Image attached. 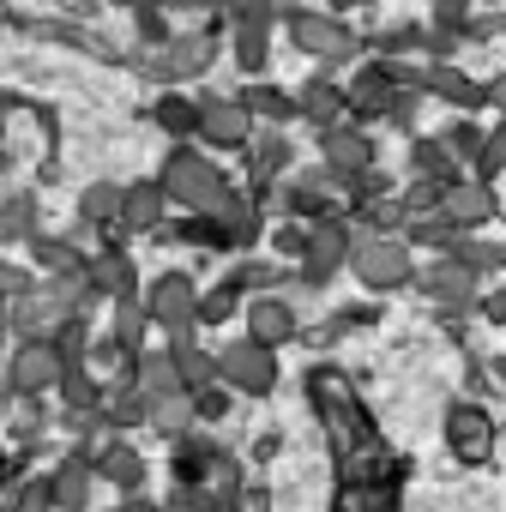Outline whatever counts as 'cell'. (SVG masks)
I'll use <instances>...</instances> for the list:
<instances>
[{"label":"cell","instance_id":"6da1fadb","mask_svg":"<svg viewBox=\"0 0 506 512\" xmlns=\"http://www.w3.org/2000/svg\"><path fill=\"white\" fill-rule=\"evenodd\" d=\"M157 187H163V199H169V205L199 211V217L223 211V199H229V175H223L205 151H193V145H175V151H169V163H163Z\"/></svg>","mask_w":506,"mask_h":512},{"label":"cell","instance_id":"7a4b0ae2","mask_svg":"<svg viewBox=\"0 0 506 512\" xmlns=\"http://www.w3.org/2000/svg\"><path fill=\"white\" fill-rule=\"evenodd\" d=\"M139 314L145 326L181 338V332H199V284L187 272H157L145 290H139Z\"/></svg>","mask_w":506,"mask_h":512},{"label":"cell","instance_id":"3957f363","mask_svg":"<svg viewBox=\"0 0 506 512\" xmlns=\"http://www.w3.org/2000/svg\"><path fill=\"white\" fill-rule=\"evenodd\" d=\"M350 272H356V284H362V290H374V296H386V290H404V284L416 278L410 241H404V235H368V241H356V253H350Z\"/></svg>","mask_w":506,"mask_h":512},{"label":"cell","instance_id":"277c9868","mask_svg":"<svg viewBox=\"0 0 506 512\" xmlns=\"http://www.w3.org/2000/svg\"><path fill=\"white\" fill-rule=\"evenodd\" d=\"M217 380L229 392H241V398H266L278 386V350L253 344V338H229L217 350Z\"/></svg>","mask_w":506,"mask_h":512},{"label":"cell","instance_id":"5b68a950","mask_svg":"<svg viewBox=\"0 0 506 512\" xmlns=\"http://www.w3.org/2000/svg\"><path fill=\"white\" fill-rule=\"evenodd\" d=\"M61 386V350L49 338H19V350L7 356V374H0V392L7 398H43Z\"/></svg>","mask_w":506,"mask_h":512},{"label":"cell","instance_id":"8992f818","mask_svg":"<svg viewBox=\"0 0 506 512\" xmlns=\"http://www.w3.org/2000/svg\"><path fill=\"white\" fill-rule=\"evenodd\" d=\"M356 253V235H350V223H338V217H320V223H308V247H302V266L290 272L296 284H308V290H320L344 260Z\"/></svg>","mask_w":506,"mask_h":512},{"label":"cell","instance_id":"52a82bcc","mask_svg":"<svg viewBox=\"0 0 506 512\" xmlns=\"http://www.w3.org/2000/svg\"><path fill=\"white\" fill-rule=\"evenodd\" d=\"M241 320H247V338L266 344V350H284L290 338H302V314H296L278 290H272V296H247Z\"/></svg>","mask_w":506,"mask_h":512},{"label":"cell","instance_id":"ba28073f","mask_svg":"<svg viewBox=\"0 0 506 512\" xmlns=\"http://www.w3.org/2000/svg\"><path fill=\"white\" fill-rule=\"evenodd\" d=\"M338 193H344V187H338V175H332L326 163H314V169H302V175H284V211H290L296 223H320Z\"/></svg>","mask_w":506,"mask_h":512},{"label":"cell","instance_id":"9c48e42d","mask_svg":"<svg viewBox=\"0 0 506 512\" xmlns=\"http://www.w3.org/2000/svg\"><path fill=\"white\" fill-rule=\"evenodd\" d=\"M85 284L97 302L121 308V302H139V266L127 260V247H97V260L85 266Z\"/></svg>","mask_w":506,"mask_h":512},{"label":"cell","instance_id":"30bf717a","mask_svg":"<svg viewBox=\"0 0 506 512\" xmlns=\"http://www.w3.org/2000/svg\"><path fill=\"white\" fill-rule=\"evenodd\" d=\"M199 139L217 151H241L253 139V115L241 109V97H199Z\"/></svg>","mask_w":506,"mask_h":512},{"label":"cell","instance_id":"8fae6325","mask_svg":"<svg viewBox=\"0 0 506 512\" xmlns=\"http://www.w3.org/2000/svg\"><path fill=\"white\" fill-rule=\"evenodd\" d=\"M320 163L338 175V187L350 181V175H362V169H374V139L362 133V127H350V115L338 121V127H326L320 133Z\"/></svg>","mask_w":506,"mask_h":512},{"label":"cell","instance_id":"7c38bea8","mask_svg":"<svg viewBox=\"0 0 506 512\" xmlns=\"http://www.w3.org/2000/svg\"><path fill=\"white\" fill-rule=\"evenodd\" d=\"M416 284H422V290H428V302H440L446 314H464V308H476V284H482V278H476L464 260L440 253V260H434V266H428Z\"/></svg>","mask_w":506,"mask_h":512},{"label":"cell","instance_id":"4fadbf2b","mask_svg":"<svg viewBox=\"0 0 506 512\" xmlns=\"http://www.w3.org/2000/svg\"><path fill=\"white\" fill-rule=\"evenodd\" d=\"M440 211H446V223H452L458 235H476V229H488V223H494L500 193H494L488 181H452V187H446V199H440Z\"/></svg>","mask_w":506,"mask_h":512},{"label":"cell","instance_id":"5bb4252c","mask_svg":"<svg viewBox=\"0 0 506 512\" xmlns=\"http://www.w3.org/2000/svg\"><path fill=\"white\" fill-rule=\"evenodd\" d=\"M43 488H49V506H55V512H91L97 470H91V458H85V452H67V458L43 476Z\"/></svg>","mask_w":506,"mask_h":512},{"label":"cell","instance_id":"9a60e30c","mask_svg":"<svg viewBox=\"0 0 506 512\" xmlns=\"http://www.w3.org/2000/svg\"><path fill=\"white\" fill-rule=\"evenodd\" d=\"M290 37H296L302 55H320V61H350V55H356V31H344V25L326 19V13H296Z\"/></svg>","mask_w":506,"mask_h":512},{"label":"cell","instance_id":"2e32d148","mask_svg":"<svg viewBox=\"0 0 506 512\" xmlns=\"http://www.w3.org/2000/svg\"><path fill=\"white\" fill-rule=\"evenodd\" d=\"M91 470H97V482H109V488H121V494H139L145 488V458L127 446V440H115V434H103L91 452Z\"/></svg>","mask_w":506,"mask_h":512},{"label":"cell","instance_id":"e0dca14e","mask_svg":"<svg viewBox=\"0 0 506 512\" xmlns=\"http://www.w3.org/2000/svg\"><path fill=\"white\" fill-rule=\"evenodd\" d=\"M169 211V199H163V187L157 181H133V187H121V217H115V229L121 235H163V217Z\"/></svg>","mask_w":506,"mask_h":512},{"label":"cell","instance_id":"ac0fdd59","mask_svg":"<svg viewBox=\"0 0 506 512\" xmlns=\"http://www.w3.org/2000/svg\"><path fill=\"white\" fill-rule=\"evenodd\" d=\"M344 115H350V103H344V85H338V79H308V85H302V97H296V121H302V127L326 133V127H338Z\"/></svg>","mask_w":506,"mask_h":512},{"label":"cell","instance_id":"d6986e66","mask_svg":"<svg viewBox=\"0 0 506 512\" xmlns=\"http://www.w3.org/2000/svg\"><path fill=\"white\" fill-rule=\"evenodd\" d=\"M163 356L175 362L181 392H205V386H217V350H199V338H193V332L169 338V350H163Z\"/></svg>","mask_w":506,"mask_h":512},{"label":"cell","instance_id":"ffe728a7","mask_svg":"<svg viewBox=\"0 0 506 512\" xmlns=\"http://www.w3.org/2000/svg\"><path fill=\"white\" fill-rule=\"evenodd\" d=\"M217 458H223V446H217L205 428H187V434L175 440V482H181V488H199Z\"/></svg>","mask_w":506,"mask_h":512},{"label":"cell","instance_id":"44dd1931","mask_svg":"<svg viewBox=\"0 0 506 512\" xmlns=\"http://www.w3.org/2000/svg\"><path fill=\"white\" fill-rule=\"evenodd\" d=\"M145 428H157L163 440H181L187 428H199L193 392H163V398H151V404H145Z\"/></svg>","mask_w":506,"mask_h":512},{"label":"cell","instance_id":"7402d4cb","mask_svg":"<svg viewBox=\"0 0 506 512\" xmlns=\"http://www.w3.org/2000/svg\"><path fill=\"white\" fill-rule=\"evenodd\" d=\"M217 223H223V235H229V247H253L260 241V229H266V217H260V199H223V211H211Z\"/></svg>","mask_w":506,"mask_h":512},{"label":"cell","instance_id":"603a6c76","mask_svg":"<svg viewBox=\"0 0 506 512\" xmlns=\"http://www.w3.org/2000/svg\"><path fill=\"white\" fill-rule=\"evenodd\" d=\"M410 175L452 187V181H458V157L446 151V139H416V145H410Z\"/></svg>","mask_w":506,"mask_h":512},{"label":"cell","instance_id":"cb8c5ba5","mask_svg":"<svg viewBox=\"0 0 506 512\" xmlns=\"http://www.w3.org/2000/svg\"><path fill=\"white\" fill-rule=\"evenodd\" d=\"M31 253H37V266L49 278H85V266H91L73 241H55V235H31Z\"/></svg>","mask_w":506,"mask_h":512},{"label":"cell","instance_id":"d4e9b609","mask_svg":"<svg viewBox=\"0 0 506 512\" xmlns=\"http://www.w3.org/2000/svg\"><path fill=\"white\" fill-rule=\"evenodd\" d=\"M422 91H428V97H440V103H458V109H482V85H470V79H464V73H452V67L422 73Z\"/></svg>","mask_w":506,"mask_h":512},{"label":"cell","instance_id":"484cf974","mask_svg":"<svg viewBox=\"0 0 506 512\" xmlns=\"http://www.w3.org/2000/svg\"><path fill=\"white\" fill-rule=\"evenodd\" d=\"M103 422H109V428H139V422H145V398H139L133 380H115V386L103 392Z\"/></svg>","mask_w":506,"mask_h":512},{"label":"cell","instance_id":"4316f807","mask_svg":"<svg viewBox=\"0 0 506 512\" xmlns=\"http://www.w3.org/2000/svg\"><path fill=\"white\" fill-rule=\"evenodd\" d=\"M211 55H217V49H211V37H181V43L163 55V73H169V79H193V73H205V67H211Z\"/></svg>","mask_w":506,"mask_h":512},{"label":"cell","instance_id":"83f0119b","mask_svg":"<svg viewBox=\"0 0 506 512\" xmlns=\"http://www.w3.org/2000/svg\"><path fill=\"white\" fill-rule=\"evenodd\" d=\"M151 121H157L169 139H187V133H199V103H193V97H157V103H151Z\"/></svg>","mask_w":506,"mask_h":512},{"label":"cell","instance_id":"f1b7e54d","mask_svg":"<svg viewBox=\"0 0 506 512\" xmlns=\"http://www.w3.org/2000/svg\"><path fill=\"white\" fill-rule=\"evenodd\" d=\"M133 386H139V398L151 404V398H163V392H181V380H175V362L169 356H139L133 362Z\"/></svg>","mask_w":506,"mask_h":512},{"label":"cell","instance_id":"f546056e","mask_svg":"<svg viewBox=\"0 0 506 512\" xmlns=\"http://www.w3.org/2000/svg\"><path fill=\"white\" fill-rule=\"evenodd\" d=\"M241 109L260 115V121H272V127L296 121V97H284V91H272V85H247V91H241Z\"/></svg>","mask_w":506,"mask_h":512},{"label":"cell","instance_id":"4dcf8cb0","mask_svg":"<svg viewBox=\"0 0 506 512\" xmlns=\"http://www.w3.org/2000/svg\"><path fill=\"white\" fill-rule=\"evenodd\" d=\"M404 241H416V247H434V253H452L458 229L446 223V211H428V217H410V223H404Z\"/></svg>","mask_w":506,"mask_h":512},{"label":"cell","instance_id":"1f68e13d","mask_svg":"<svg viewBox=\"0 0 506 512\" xmlns=\"http://www.w3.org/2000/svg\"><path fill=\"white\" fill-rule=\"evenodd\" d=\"M446 434H452V446H458L464 458H476V452L488 446V416L464 404V410H452V422H446Z\"/></svg>","mask_w":506,"mask_h":512},{"label":"cell","instance_id":"d6a6232c","mask_svg":"<svg viewBox=\"0 0 506 512\" xmlns=\"http://www.w3.org/2000/svg\"><path fill=\"white\" fill-rule=\"evenodd\" d=\"M241 308H247V296H235L229 284H211V290H199V326H229Z\"/></svg>","mask_w":506,"mask_h":512},{"label":"cell","instance_id":"836d02e7","mask_svg":"<svg viewBox=\"0 0 506 512\" xmlns=\"http://www.w3.org/2000/svg\"><path fill=\"white\" fill-rule=\"evenodd\" d=\"M0 416H7V428H13L19 440H37V434L49 428V416H43V398H7V404H0Z\"/></svg>","mask_w":506,"mask_h":512},{"label":"cell","instance_id":"e575fe53","mask_svg":"<svg viewBox=\"0 0 506 512\" xmlns=\"http://www.w3.org/2000/svg\"><path fill=\"white\" fill-rule=\"evenodd\" d=\"M476 175L494 187V175H506V115L488 127V145H482V157H476Z\"/></svg>","mask_w":506,"mask_h":512},{"label":"cell","instance_id":"d590c367","mask_svg":"<svg viewBox=\"0 0 506 512\" xmlns=\"http://www.w3.org/2000/svg\"><path fill=\"white\" fill-rule=\"evenodd\" d=\"M235 55H241V67H247V73H260V67H266V25H260V19H247V25H241Z\"/></svg>","mask_w":506,"mask_h":512},{"label":"cell","instance_id":"8d00e7d4","mask_svg":"<svg viewBox=\"0 0 506 512\" xmlns=\"http://www.w3.org/2000/svg\"><path fill=\"white\" fill-rule=\"evenodd\" d=\"M482 145H488V133H482L476 121H452V127H446V151H452V157H470V163H476Z\"/></svg>","mask_w":506,"mask_h":512},{"label":"cell","instance_id":"74e56055","mask_svg":"<svg viewBox=\"0 0 506 512\" xmlns=\"http://www.w3.org/2000/svg\"><path fill=\"white\" fill-rule=\"evenodd\" d=\"M193 416H199V428H205V422H223V416H229V386L217 380V386L193 392Z\"/></svg>","mask_w":506,"mask_h":512},{"label":"cell","instance_id":"f35d334b","mask_svg":"<svg viewBox=\"0 0 506 512\" xmlns=\"http://www.w3.org/2000/svg\"><path fill=\"white\" fill-rule=\"evenodd\" d=\"M7 512H55V506H49V488H43V476H31V482H13V500H7Z\"/></svg>","mask_w":506,"mask_h":512},{"label":"cell","instance_id":"ab89813d","mask_svg":"<svg viewBox=\"0 0 506 512\" xmlns=\"http://www.w3.org/2000/svg\"><path fill=\"white\" fill-rule=\"evenodd\" d=\"M302 247H308V223H296V217H290V223L278 229V253H290V260H302Z\"/></svg>","mask_w":506,"mask_h":512},{"label":"cell","instance_id":"60d3db41","mask_svg":"<svg viewBox=\"0 0 506 512\" xmlns=\"http://www.w3.org/2000/svg\"><path fill=\"white\" fill-rule=\"evenodd\" d=\"M380 49H386V55H410V49H422V31H392Z\"/></svg>","mask_w":506,"mask_h":512},{"label":"cell","instance_id":"b9f144b4","mask_svg":"<svg viewBox=\"0 0 506 512\" xmlns=\"http://www.w3.org/2000/svg\"><path fill=\"white\" fill-rule=\"evenodd\" d=\"M482 103H488V109H500V115H506V73H500V79H488V85H482Z\"/></svg>","mask_w":506,"mask_h":512},{"label":"cell","instance_id":"7bdbcfd3","mask_svg":"<svg viewBox=\"0 0 506 512\" xmlns=\"http://www.w3.org/2000/svg\"><path fill=\"white\" fill-rule=\"evenodd\" d=\"M482 314H488V320H494V326H506V284H500V290H494V296H488V302H482Z\"/></svg>","mask_w":506,"mask_h":512},{"label":"cell","instance_id":"ee69618b","mask_svg":"<svg viewBox=\"0 0 506 512\" xmlns=\"http://www.w3.org/2000/svg\"><path fill=\"white\" fill-rule=\"evenodd\" d=\"M115 512H163V506H151V500H145V494H127V500H121V506H115Z\"/></svg>","mask_w":506,"mask_h":512},{"label":"cell","instance_id":"f6af8a7d","mask_svg":"<svg viewBox=\"0 0 506 512\" xmlns=\"http://www.w3.org/2000/svg\"><path fill=\"white\" fill-rule=\"evenodd\" d=\"M169 7H211V0H169Z\"/></svg>","mask_w":506,"mask_h":512},{"label":"cell","instance_id":"bcb514c9","mask_svg":"<svg viewBox=\"0 0 506 512\" xmlns=\"http://www.w3.org/2000/svg\"><path fill=\"white\" fill-rule=\"evenodd\" d=\"M0 404H7V392H0Z\"/></svg>","mask_w":506,"mask_h":512},{"label":"cell","instance_id":"7dc6e473","mask_svg":"<svg viewBox=\"0 0 506 512\" xmlns=\"http://www.w3.org/2000/svg\"><path fill=\"white\" fill-rule=\"evenodd\" d=\"M0 512H7V506H0Z\"/></svg>","mask_w":506,"mask_h":512}]
</instances>
